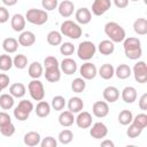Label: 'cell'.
I'll return each mask as SVG.
<instances>
[{"instance_id":"obj_19","label":"cell","mask_w":147,"mask_h":147,"mask_svg":"<svg viewBox=\"0 0 147 147\" xmlns=\"http://www.w3.org/2000/svg\"><path fill=\"white\" fill-rule=\"evenodd\" d=\"M17 41L23 47H30L36 42V34L32 31H22Z\"/></svg>"},{"instance_id":"obj_21","label":"cell","mask_w":147,"mask_h":147,"mask_svg":"<svg viewBox=\"0 0 147 147\" xmlns=\"http://www.w3.org/2000/svg\"><path fill=\"white\" fill-rule=\"evenodd\" d=\"M137 90L133 86H126L122 90L121 96L125 103H133L137 100Z\"/></svg>"},{"instance_id":"obj_2","label":"cell","mask_w":147,"mask_h":147,"mask_svg":"<svg viewBox=\"0 0 147 147\" xmlns=\"http://www.w3.org/2000/svg\"><path fill=\"white\" fill-rule=\"evenodd\" d=\"M105 33L107 37H109V40H111L113 42H123V40L126 38L124 28L122 25H119L117 22L106 23Z\"/></svg>"},{"instance_id":"obj_10","label":"cell","mask_w":147,"mask_h":147,"mask_svg":"<svg viewBox=\"0 0 147 147\" xmlns=\"http://www.w3.org/2000/svg\"><path fill=\"white\" fill-rule=\"evenodd\" d=\"M111 7L110 0H94L92 3V14L95 16H101L107 13Z\"/></svg>"},{"instance_id":"obj_9","label":"cell","mask_w":147,"mask_h":147,"mask_svg":"<svg viewBox=\"0 0 147 147\" xmlns=\"http://www.w3.org/2000/svg\"><path fill=\"white\" fill-rule=\"evenodd\" d=\"M79 74L82 78H84L85 80H91V79H94L95 76L98 75V69L95 64H93L92 62H85L84 64L80 65Z\"/></svg>"},{"instance_id":"obj_45","label":"cell","mask_w":147,"mask_h":147,"mask_svg":"<svg viewBox=\"0 0 147 147\" xmlns=\"http://www.w3.org/2000/svg\"><path fill=\"white\" fill-rule=\"evenodd\" d=\"M41 6H42L44 10L51 11V10H54L55 8H57L59 0H41Z\"/></svg>"},{"instance_id":"obj_15","label":"cell","mask_w":147,"mask_h":147,"mask_svg":"<svg viewBox=\"0 0 147 147\" xmlns=\"http://www.w3.org/2000/svg\"><path fill=\"white\" fill-rule=\"evenodd\" d=\"M60 69H61V71L63 74L70 76V75L76 74V71H77V63H76L75 60H72L70 57H65V59H63L61 61Z\"/></svg>"},{"instance_id":"obj_50","label":"cell","mask_w":147,"mask_h":147,"mask_svg":"<svg viewBox=\"0 0 147 147\" xmlns=\"http://www.w3.org/2000/svg\"><path fill=\"white\" fill-rule=\"evenodd\" d=\"M9 85V77L6 74H0V86L1 88H6Z\"/></svg>"},{"instance_id":"obj_31","label":"cell","mask_w":147,"mask_h":147,"mask_svg":"<svg viewBox=\"0 0 147 147\" xmlns=\"http://www.w3.org/2000/svg\"><path fill=\"white\" fill-rule=\"evenodd\" d=\"M26 93L25 85L22 83H14L9 87V94H11L14 98H23Z\"/></svg>"},{"instance_id":"obj_46","label":"cell","mask_w":147,"mask_h":147,"mask_svg":"<svg viewBox=\"0 0 147 147\" xmlns=\"http://www.w3.org/2000/svg\"><path fill=\"white\" fill-rule=\"evenodd\" d=\"M0 132H1V134L3 137H11L15 133V125L13 123L6 124V125L0 127Z\"/></svg>"},{"instance_id":"obj_30","label":"cell","mask_w":147,"mask_h":147,"mask_svg":"<svg viewBox=\"0 0 147 147\" xmlns=\"http://www.w3.org/2000/svg\"><path fill=\"white\" fill-rule=\"evenodd\" d=\"M133 30L139 36L147 34V20L144 17H139L133 22Z\"/></svg>"},{"instance_id":"obj_12","label":"cell","mask_w":147,"mask_h":147,"mask_svg":"<svg viewBox=\"0 0 147 147\" xmlns=\"http://www.w3.org/2000/svg\"><path fill=\"white\" fill-rule=\"evenodd\" d=\"M92 113L98 118H103L109 114V106L106 101H96L92 106Z\"/></svg>"},{"instance_id":"obj_4","label":"cell","mask_w":147,"mask_h":147,"mask_svg":"<svg viewBox=\"0 0 147 147\" xmlns=\"http://www.w3.org/2000/svg\"><path fill=\"white\" fill-rule=\"evenodd\" d=\"M25 20L34 25H42L48 21V14L44 9L30 8L25 14Z\"/></svg>"},{"instance_id":"obj_36","label":"cell","mask_w":147,"mask_h":147,"mask_svg":"<svg viewBox=\"0 0 147 147\" xmlns=\"http://www.w3.org/2000/svg\"><path fill=\"white\" fill-rule=\"evenodd\" d=\"M57 139H59L60 144H62V145H68V144H70V142L72 141V139H74V133H72L71 130L64 129V130H62V131L59 133Z\"/></svg>"},{"instance_id":"obj_28","label":"cell","mask_w":147,"mask_h":147,"mask_svg":"<svg viewBox=\"0 0 147 147\" xmlns=\"http://www.w3.org/2000/svg\"><path fill=\"white\" fill-rule=\"evenodd\" d=\"M75 122V117L74 114L70 110H64L61 111V114L59 115V123L60 125H62L63 127H69L74 124Z\"/></svg>"},{"instance_id":"obj_35","label":"cell","mask_w":147,"mask_h":147,"mask_svg":"<svg viewBox=\"0 0 147 147\" xmlns=\"http://www.w3.org/2000/svg\"><path fill=\"white\" fill-rule=\"evenodd\" d=\"M85 88H86V82H85L84 78L78 77V78H75L71 82V90H72V92H75V93H83Z\"/></svg>"},{"instance_id":"obj_49","label":"cell","mask_w":147,"mask_h":147,"mask_svg":"<svg viewBox=\"0 0 147 147\" xmlns=\"http://www.w3.org/2000/svg\"><path fill=\"white\" fill-rule=\"evenodd\" d=\"M9 123H11V118L9 114H7L6 111H0V127Z\"/></svg>"},{"instance_id":"obj_55","label":"cell","mask_w":147,"mask_h":147,"mask_svg":"<svg viewBox=\"0 0 147 147\" xmlns=\"http://www.w3.org/2000/svg\"><path fill=\"white\" fill-rule=\"evenodd\" d=\"M130 1H133V2H136V1H139V0H130Z\"/></svg>"},{"instance_id":"obj_14","label":"cell","mask_w":147,"mask_h":147,"mask_svg":"<svg viewBox=\"0 0 147 147\" xmlns=\"http://www.w3.org/2000/svg\"><path fill=\"white\" fill-rule=\"evenodd\" d=\"M75 122L79 129H88L92 125V115L88 111H79Z\"/></svg>"},{"instance_id":"obj_34","label":"cell","mask_w":147,"mask_h":147,"mask_svg":"<svg viewBox=\"0 0 147 147\" xmlns=\"http://www.w3.org/2000/svg\"><path fill=\"white\" fill-rule=\"evenodd\" d=\"M14 96L11 94H1L0 95V107L3 109V110H9L13 108L14 106Z\"/></svg>"},{"instance_id":"obj_27","label":"cell","mask_w":147,"mask_h":147,"mask_svg":"<svg viewBox=\"0 0 147 147\" xmlns=\"http://www.w3.org/2000/svg\"><path fill=\"white\" fill-rule=\"evenodd\" d=\"M98 51L102 54V55H111L115 51V45L111 40L106 39V40H101L98 45Z\"/></svg>"},{"instance_id":"obj_8","label":"cell","mask_w":147,"mask_h":147,"mask_svg":"<svg viewBox=\"0 0 147 147\" xmlns=\"http://www.w3.org/2000/svg\"><path fill=\"white\" fill-rule=\"evenodd\" d=\"M133 76L136 82L144 84L147 82V65L145 61H138L133 65Z\"/></svg>"},{"instance_id":"obj_1","label":"cell","mask_w":147,"mask_h":147,"mask_svg":"<svg viewBox=\"0 0 147 147\" xmlns=\"http://www.w3.org/2000/svg\"><path fill=\"white\" fill-rule=\"evenodd\" d=\"M124 54L129 60H138L142 55L140 39L137 37H127L123 40Z\"/></svg>"},{"instance_id":"obj_5","label":"cell","mask_w":147,"mask_h":147,"mask_svg":"<svg viewBox=\"0 0 147 147\" xmlns=\"http://www.w3.org/2000/svg\"><path fill=\"white\" fill-rule=\"evenodd\" d=\"M33 108H34V107H33V103H32L31 101L23 99V100H21V101L18 102V105L15 107V109H14V117H15L17 121H21V122L26 121V119L29 118L30 114L32 113Z\"/></svg>"},{"instance_id":"obj_53","label":"cell","mask_w":147,"mask_h":147,"mask_svg":"<svg viewBox=\"0 0 147 147\" xmlns=\"http://www.w3.org/2000/svg\"><path fill=\"white\" fill-rule=\"evenodd\" d=\"M1 1H2V3H3L5 6H7V7H13V6H15V5L17 3L18 0H1Z\"/></svg>"},{"instance_id":"obj_13","label":"cell","mask_w":147,"mask_h":147,"mask_svg":"<svg viewBox=\"0 0 147 147\" xmlns=\"http://www.w3.org/2000/svg\"><path fill=\"white\" fill-rule=\"evenodd\" d=\"M75 18L77 21V23L82 24V25H85V24H88L92 20V13L88 8L86 7H80L79 9L76 10L75 13Z\"/></svg>"},{"instance_id":"obj_42","label":"cell","mask_w":147,"mask_h":147,"mask_svg":"<svg viewBox=\"0 0 147 147\" xmlns=\"http://www.w3.org/2000/svg\"><path fill=\"white\" fill-rule=\"evenodd\" d=\"M75 46L72 42H69V41H65V42H62L61 46H60V53L64 56H70L74 54L75 52Z\"/></svg>"},{"instance_id":"obj_22","label":"cell","mask_w":147,"mask_h":147,"mask_svg":"<svg viewBox=\"0 0 147 147\" xmlns=\"http://www.w3.org/2000/svg\"><path fill=\"white\" fill-rule=\"evenodd\" d=\"M28 74L32 79H38L44 75V67L38 61H33L28 69Z\"/></svg>"},{"instance_id":"obj_43","label":"cell","mask_w":147,"mask_h":147,"mask_svg":"<svg viewBox=\"0 0 147 147\" xmlns=\"http://www.w3.org/2000/svg\"><path fill=\"white\" fill-rule=\"evenodd\" d=\"M132 123L137 124L138 126H140L141 129H145L147 126V115L145 113H141V114H138L137 116L133 117L132 119Z\"/></svg>"},{"instance_id":"obj_33","label":"cell","mask_w":147,"mask_h":147,"mask_svg":"<svg viewBox=\"0 0 147 147\" xmlns=\"http://www.w3.org/2000/svg\"><path fill=\"white\" fill-rule=\"evenodd\" d=\"M46 39H47V42L51 46H59V45L62 44V34H61L60 31H56V30L49 31Z\"/></svg>"},{"instance_id":"obj_54","label":"cell","mask_w":147,"mask_h":147,"mask_svg":"<svg viewBox=\"0 0 147 147\" xmlns=\"http://www.w3.org/2000/svg\"><path fill=\"white\" fill-rule=\"evenodd\" d=\"M101 146L102 147H114L115 146V144L111 141V140H103V141H101Z\"/></svg>"},{"instance_id":"obj_40","label":"cell","mask_w":147,"mask_h":147,"mask_svg":"<svg viewBox=\"0 0 147 147\" xmlns=\"http://www.w3.org/2000/svg\"><path fill=\"white\" fill-rule=\"evenodd\" d=\"M133 119V115L130 110L124 109L118 114V122L122 125H129Z\"/></svg>"},{"instance_id":"obj_51","label":"cell","mask_w":147,"mask_h":147,"mask_svg":"<svg viewBox=\"0 0 147 147\" xmlns=\"http://www.w3.org/2000/svg\"><path fill=\"white\" fill-rule=\"evenodd\" d=\"M138 102H139V108L141 110H146L147 109V93H144L140 96V99H139Z\"/></svg>"},{"instance_id":"obj_37","label":"cell","mask_w":147,"mask_h":147,"mask_svg":"<svg viewBox=\"0 0 147 147\" xmlns=\"http://www.w3.org/2000/svg\"><path fill=\"white\" fill-rule=\"evenodd\" d=\"M13 67V59L11 56L7 54H1L0 55V70L1 71H8Z\"/></svg>"},{"instance_id":"obj_47","label":"cell","mask_w":147,"mask_h":147,"mask_svg":"<svg viewBox=\"0 0 147 147\" xmlns=\"http://www.w3.org/2000/svg\"><path fill=\"white\" fill-rule=\"evenodd\" d=\"M39 145H40L41 147H56V146H57V141H56V139H55L54 137L48 136V137L44 138V139L40 141Z\"/></svg>"},{"instance_id":"obj_16","label":"cell","mask_w":147,"mask_h":147,"mask_svg":"<svg viewBox=\"0 0 147 147\" xmlns=\"http://www.w3.org/2000/svg\"><path fill=\"white\" fill-rule=\"evenodd\" d=\"M57 10H59V14H60L62 17L68 18V17H70V16L74 14L75 5H74V2H71V1H69V0H63L62 2L59 3Z\"/></svg>"},{"instance_id":"obj_56","label":"cell","mask_w":147,"mask_h":147,"mask_svg":"<svg viewBox=\"0 0 147 147\" xmlns=\"http://www.w3.org/2000/svg\"><path fill=\"white\" fill-rule=\"evenodd\" d=\"M1 91H2V88H1V86H0V92H1Z\"/></svg>"},{"instance_id":"obj_23","label":"cell","mask_w":147,"mask_h":147,"mask_svg":"<svg viewBox=\"0 0 147 147\" xmlns=\"http://www.w3.org/2000/svg\"><path fill=\"white\" fill-rule=\"evenodd\" d=\"M67 106H68V109H69L72 114H78V113L82 111L83 108H84V101H83V99H80L79 96H72V98L69 99Z\"/></svg>"},{"instance_id":"obj_17","label":"cell","mask_w":147,"mask_h":147,"mask_svg":"<svg viewBox=\"0 0 147 147\" xmlns=\"http://www.w3.org/2000/svg\"><path fill=\"white\" fill-rule=\"evenodd\" d=\"M102 96L105 99L106 102L108 103H114L118 100L119 98V91L117 87L115 86H107L103 91H102Z\"/></svg>"},{"instance_id":"obj_25","label":"cell","mask_w":147,"mask_h":147,"mask_svg":"<svg viewBox=\"0 0 147 147\" xmlns=\"http://www.w3.org/2000/svg\"><path fill=\"white\" fill-rule=\"evenodd\" d=\"M51 109H52V107H51V105H49L48 102L40 100V101L37 103L36 108H34V113H36V115H37L38 117L45 118V117H47V116L51 114Z\"/></svg>"},{"instance_id":"obj_7","label":"cell","mask_w":147,"mask_h":147,"mask_svg":"<svg viewBox=\"0 0 147 147\" xmlns=\"http://www.w3.org/2000/svg\"><path fill=\"white\" fill-rule=\"evenodd\" d=\"M28 91L34 101H40L45 98V88L39 79H32L28 85Z\"/></svg>"},{"instance_id":"obj_24","label":"cell","mask_w":147,"mask_h":147,"mask_svg":"<svg viewBox=\"0 0 147 147\" xmlns=\"http://www.w3.org/2000/svg\"><path fill=\"white\" fill-rule=\"evenodd\" d=\"M98 75H99L102 79H106V80L111 79V78L115 76V68H114V65L110 64V63H105V64H102V65L99 68Z\"/></svg>"},{"instance_id":"obj_41","label":"cell","mask_w":147,"mask_h":147,"mask_svg":"<svg viewBox=\"0 0 147 147\" xmlns=\"http://www.w3.org/2000/svg\"><path fill=\"white\" fill-rule=\"evenodd\" d=\"M142 130H144V129H141L140 126H138L137 124H134V123L131 122V123L129 124L127 130H126V136H127L129 138H131V139L138 138V137L141 134Z\"/></svg>"},{"instance_id":"obj_3","label":"cell","mask_w":147,"mask_h":147,"mask_svg":"<svg viewBox=\"0 0 147 147\" xmlns=\"http://www.w3.org/2000/svg\"><path fill=\"white\" fill-rule=\"evenodd\" d=\"M60 32H61L62 36L68 37L70 39H78V38H80V36L83 33V30H82V28L79 26L78 23H76L74 21H70V20H65L61 23Z\"/></svg>"},{"instance_id":"obj_26","label":"cell","mask_w":147,"mask_h":147,"mask_svg":"<svg viewBox=\"0 0 147 147\" xmlns=\"http://www.w3.org/2000/svg\"><path fill=\"white\" fill-rule=\"evenodd\" d=\"M44 76H45L47 82H49V83H57L61 79V69H60V67L45 69Z\"/></svg>"},{"instance_id":"obj_32","label":"cell","mask_w":147,"mask_h":147,"mask_svg":"<svg viewBox=\"0 0 147 147\" xmlns=\"http://www.w3.org/2000/svg\"><path fill=\"white\" fill-rule=\"evenodd\" d=\"M115 76L118 79H127L131 76V68L127 64H118V67L115 69Z\"/></svg>"},{"instance_id":"obj_39","label":"cell","mask_w":147,"mask_h":147,"mask_svg":"<svg viewBox=\"0 0 147 147\" xmlns=\"http://www.w3.org/2000/svg\"><path fill=\"white\" fill-rule=\"evenodd\" d=\"M67 102H65V99L62 96V95H55L53 99H52V102H51V107L56 110V111H61L63 110V108L65 107Z\"/></svg>"},{"instance_id":"obj_29","label":"cell","mask_w":147,"mask_h":147,"mask_svg":"<svg viewBox=\"0 0 147 147\" xmlns=\"http://www.w3.org/2000/svg\"><path fill=\"white\" fill-rule=\"evenodd\" d=\"M18 41H17V39H15V38H13V37H9V38H6V39H3V41H2V48H3V51L6 52V53H8V54H13V53H15L16 51H17V48H18Z\"/></svg>"},{"instance_id":"obj_11","label":"cell","mask_w":147,"mask_h":147,"mask_svg":"<svg viewBox=\"0 0 147 147\" xmlns=\"http://www.w3.org/2000/svg\"><path fill=\"white\" fill-rule=\"evenodd\" d=\"M90 127V136L94 139H102L108 134V127L102 122H96Z\"/></svg>"},{"instance_id":"obj_44","label":"cell","mask_w":147,"mask_h":147,"mask_svg":"<svg viewBox=\"0 0 147 147\" xmlns=\"http://www.w3.org/2000/svg\"><path fill=\"white\" fill-rule=\"evenodd\" d=\"M60 67L59 60L55 56H46L44 59V68L45 69H49V68H56Z\"/></svg>"},{"instance_id":"obj_48","label":"cell","mask_w":147,"mask_h":147,"mask_svg":"<svg viewBox=\"0 0 147 147\" xmlns=\"http://www.w3.org/2000/svg\"><path fill=\"white\" fill-rule=\"evenodd\" d=\"M9 20V11L6 7L0 6V23H6Z\"/></svg>"},{"instance_id":"obj_6","label":"cell","mask_w":147,"mask_h":147,"mask_svg":"<svg viewBox=\"0 0 147 147\" xmlns=\"http://www.w3.org/2000/svg\"><path fill=\"white\" fill-rule=\"evenodd\" d=\"M95 53H96V46L92 41H90V40L82 41L78 45L77 55L83 61H90L95 55Z\"/></svg>"},{"instance_id":"obj_18","label":"cell","mask_w":147,"mask_h":147,"mask_svg":"<svg viewBox=\"0 0 147 147\" xmlns=\"http://www.w3.org/2000/svg\"><path fill=\"white\" fill-rule=\"evenodd\" d=\"M25 23H26L25 16H23L22 14H14L11 16V18H10V25H11V28H13V30L15 32L24 31Z\"/></svg>"},{"instance_id":"obj_52","label":"cell","mask_w":147,"mask_h":147,"mask_svg":"<svg viewBox=\"0 0 147 147\" xmlns=\"http://www.w3.org/2000/svg\"><path fill=\"white\" fill-rule=\"evenodd\" d=\"M114 5L117 8L123 9V8H126L129 6V0H114Z\"/></svg>"},{"instance_id":"obj_20","label":"cell","mask_w":147,"mask_h":147,"mask_svg":"<svg viewBox=\"0 0 147 147\" xmlns=\"http://www.w3.org/2000/svg\"><path fill=\"white\" fill-rule=\"evenodd\" d=\"M41 141V137L37 131H30L28 133L24 134L23 137V142L24 145L29 146V147H34L38 146Z\"/></svg>"},{"instance_id":"obj_38","label":"cell","mask_w":147,"mask_h":147,"mask_svg":"<svg viewBox=\"0 0 147 147\" xmlns=\"http://www.w3.org/2000/svg\"><path fill=\"white\" fill-rule=\"evenodd\" d=\"M13 65L20 70H23L28 67V57L24 54H17L13 59Z\"/></svg>"}]
</instances>
